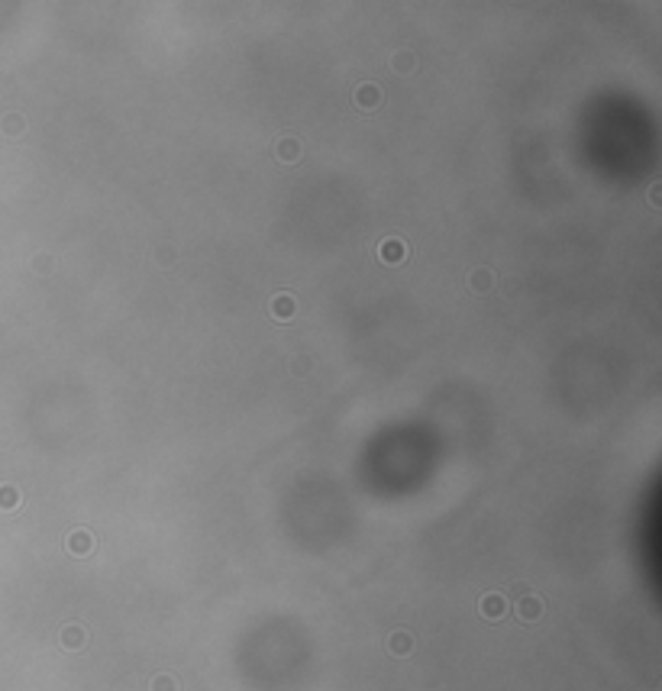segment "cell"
<instances>
[{"instance_id":"cell-2","label":"cell","mask_w":662,"mask_h":691,"mask_svg":"<svg viewBox=\"0 0 662 691\" xmlns=\"http://www.w3.org/2000/svg\"><path fill=\"white\" fill-rule=\"evenodd\" d=\"M478 611H481V617H488V620H501L504 614H507V597L504 595H485L478 601Z\"/></svg>"},{"instance_id":"cell-7","label":"cell","mask_w":662,"mask_h":691,"mask_svg":"<svg viewBox=\"0 0 662 691\" xmlns=\"http://www.w3.org/2000/svg\"><path fill=\"white\" fill-rule=\"evenodd\" d=\"M62 646L65 649H81L85 646V630L78 627V624H68L62 630Z\"/></svg>"},{"instance_id":"cell-1","label":"cell","mask_w":662,"mask_h":691,"mask_svg":"<svg viewBox=\"0 0 662 691\" xmlns=\"http://www.w3.org/2000/svg\"><path fill=\"white\" fill-rule=\"evenodd\" d=\"M517 617L524 620V624H533L543 617V597L540 595H524L517 601Z\"/></svg>"},{"instance_id":"cell-8","label":"cell","mask_w":662,"mask_h":691,"mask_svg":"<svg viewBox=\"0 0 662 691\" xmlns=\"http://www.w3.org/2000/svg\"><path fill=\"white\" fill-rule=\"evenodd\" d=\"M149 688H152V691H178V681L171 679V675H165V672H162V675H155V679H152Z\"/></svg>"},{"instance_id":"cell-3","label":"cell","mask_w":662,"mask_h":691,"mask_svg":"<svg viewBox=\"0 0 662 691\" xmlns=\"http://www.w3.org/2000/svg\"><path fill=\"white\" fill-rule=\"evenodd\" d=\"M353 100H355V107H362V110H375V107H382V87L362 85L353 94Z\"/></svg>"},{"instance_id":"cell-12","label":"cell","mask_w":662,"mask_h":691,"mask_svg":"<svg viewBox=\"0 0 662 691\" xmlns=\"http://www.w3.org/2000/svg\"><path fill=\"white\" fill-rule=\"evenodd\" d=\"M472 287H475V291H481V287H492V272H485V268H481V272H475V275H472Z\"/></svg>"},{"instance_id":"cell-10","label":"cell","mask_w":662,"mask_h":691,"mask_svg":"<svg viewBox=\"0 0 662 691\" xmlns=\"http://www.w3.org/2000/svg\"><path fill=\"white\" fill-rule=\"evenodd\" d=\"M16 504H20V491H10V488H7L3 494H0V507H3V511H13Z\"/></svg>"},{"instance_id":"cell-6","label":"cell","mask_w":662,"mask_h":691,"mask_svg":"<svg viewBox=\"0 0 662 691\" xmlns=\"http://www.w3.org/2000/svg\"><path fill=\"white\" fill-rule=\"evenodd\" d=\"M378 256L385 259V262H401V259H407V245L401 239H385L382 249H378Z\"/></svg>"},{"instance_id":"cell-4","label":"cell","mask_w":662,"mask_h":691,"mask_svg":"<svg viewBox=\"0 0 662 691\" xmlns=\"http://www.w3.org/2000/svg\"><path fill=\"white\" fill-rule=\"evenodd\" d=\"M65 546H68V553L87 556L91 549H94V536H91L87 530H75L71 536H68V542H65Z\"/></svg>"},{"instance_id":"cell-9","label":"cell","mask_w":662,"mask_h":691,"mask_svg":"<svg viewBox=\"0 0 662 691\" xmlns=\"http://www.w3.org/2000/svg\"><path fill=\"white\" fill-rule=\"evenodd\" d=\"M291 310H294V304H291L288 294H278L275 304H272V314H278V317H291Z\"/></svg>"},{"instance_id":"cell-5","label":"cell","mask_w":662,"mask_h":691,"mask_svg":"<svg viewBox=\"0 0 662 691\" xmlns=\"http://www.w3.org/2000/svg\"><path fill=\"white\" fill-rule=\"evenodd\" d=\"M388 649H391L395 656H407V652L414 649V637H410L407 630H397V633L388 637Z\"/></svg>"},{"instance_id":"cell-13","label":"cell","mask_w":662,"mask_h":691,"mask_svg":"<svg viewBox=\"0 0 662 691\" xmlns=\"http://www.w3.org/2000/svg\"><path fill=\"white\" fill-rule=\"evenodd\" d=\"M410 65H414V55H395V72H410Z\"/></svg>"},{"instance_id":"cell-11","label":"cell","mask_w":662,"mask_h":691,"mask_svg":"<svg viewBox=\"0 0 662 691\" xmlns=\"http://www.w3.org/2000/svg\"><path fill=\"white\" fill-rule=\"evenodd\" d=\"M278 155H281V159H298V155H300L298 142H294V139H285V142H281V149H278Z\"/></svg>"}]
</instances>
